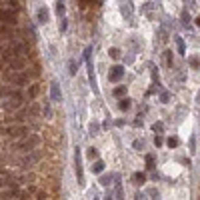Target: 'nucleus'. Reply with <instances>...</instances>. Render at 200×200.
Listing matches in <instances>:
<instances>
[{
  "label": "nucleus",
  "mask_w": 200,
  "mask_h": 200,
  "mask_svg": "<svg viewBox=\"0 0 200 200\" xmlns=\"http://www.w3.org/2000/svg\"><path fill=\"white\" fill-rule=\"evenodd\" d=\"M40 144V136L38 134H26V136H22V140H18V142L12 144V150H16V152H32L34 148Z\"/></svg>",
  "instance_id": "obj_1"
},
{
  "label": "nucleus",
  "mask_w": 200,
  "mask_h": 200,
  "mask_svg": "<svg viewBox=\"0 0 200 200\" xmlns=\"http://www.w3.org/2000/svg\"><path fill=\"white\" fill-rule=\"evenodd\" d=\"M2 78H4V82L14 84V86H24L28 82V74H24L22 70H6L2 74Z\"/></svg>",
  "instance_id": "obj_2"
},
{
  "label": "nucleus",
  "mask_w": 200,
  "mask_h": 200,
  "mask_svg": "<svg viewBox=\"0 0 200 200\" xmlns=\"http://www.w3.org/2000/svg\"><path fill=\"white\" fill-rule=\"evenodd\" d=\"M0 106L6 110V112H12V110H18L22 106V96H2V102Z\"/></svg>",
  "instance_id": "obj_3"
},
{
  "label": "nucleus",
  "mask_w": 200,
  "mask_h": 200,
  "mask_svg": "<svg viewBox=\"0 0 200 200\" xmlns=\"http://www.w3.org/2000/svg\"><path fill=\"white\" fill-rule=\"evenodd\" d=\"M6 66H8V70H24L26 68V60L20 56H14L10 60H6Z\"/></svg>",
  "instance_id": "obj_4"
},
{
  "label": "nucleus",
  "mask_w": 200,
  "mask_h": 200,
  "mask_svg": "<svg viewBox=\"0 0 200 200\" xmlns=\"http://www.w3.org/2000/svg\"><path fill=\"white\" fill-rule=\"evenodd\" d=\"M0 22H4V24H16V12L0 8Z\"/></svg>",
  "instance_id": "obj_5"
},
{
  "label": "nucleus",
  "mask_w": 200,
  "mask_h": 200,
  "mask_svg": "<svg viewBox=\"0 0 200 200\" xmlns=\"http://www.w3.org/2000/svg\"><path fill=\"white\" fill-rule=\"evenodd\" d=\"M38 154H26V156H22L20 158V166H24V168H28V166H34V164H36V162H38Z\"/></svg>",
  "instance_id": "obj_6"
},
{
  "label": "nucleus",
  "mask_w": 200,
  "mask_h": 200,
  "mask_svg": "<svg viewBox=\"0 0 200 200\" xmlns=\"http://www.w3.org/2000/svg\"><path fill=\"white\" fill-rule=\"evenodd\" d=\"M2 96H22V92L18 88H12V84H10V86H2L0 88V98Z\"/></svg>",
  "instance_id": "obj_7"
},
{
  "label": "nucleus",
  "mask_w": 200,
  "mask_h": 200,
  "mask_svg": "<svg viewBox=\"0 0 200 200\" xmlns=\"http://www.w3.org/2000/svg\"><path fill=\"white\" fill-rule=\"evenodd\" d=\"M50 100L52 102H60L62 100V92L58 88V82H52V86H50Z\"/></svg>",
  "instance_id": "obj_8"
},
{
  "label": "nucleus",
  "mask_w": 200,
  "mask_h": 200,
  "mask_svg": "<svg viewBox=\"0 0 200 200\" xmlns=\"http://www.w3.org/2000/svg\"><path fill=\"white\" fill-rule=\"evenodd\" d=\"M122 74H124V68L122 66H114V70H112V72H110V80H112V82H116V80H120V76H122Z\"/></svg>",
  "instance_id": "obj_9"
},
{
  "label": "nucleus",
  "mask_w": 200,
  "mask_h": 200,
  "mask_svg": "<svg viewBox=\"0 0 200 200\" xmlns=\"http://www.w3.org/2000/svg\"><path fill=\"white\" fill-rule=\"evenodd\" d=\"M74 160H76V174H78V182H84L82 180V166H80V152H78V148H76V154H74Z\"/></svg>",
  "instance_id": "obj_10"
},
{
  "label": "nucleus",
  "mask_w": 200,
  "mask_h": 200,
  "mask_svg": "<svg viewBox=\"0 0 200 200\" xmlns=\"http://www.w3.org/2000/svg\"><path fill=\"white\" fill-rule=\"evenodd\" d=\"M48 18H50V14H48V10H46V8H38V22L46 24V22H48Z\"/></svg>",
  "instance_id": "obj_11"
},
{
  "label": "nucleus",
  "mask_w": 200,
  "mask_h": 200,
  "mask_svg": "<svg viewBox=\"0 0 200 200\" xmlns=\"http://www.w3.org/2000/svg\"><path fill=\"white\" fill-rule=\"evenodd\" d=\"M64 12H66V4H64V0H58V2H56V14L62 16Z\"/></svg>",
  "instance_id": "obj_12"
},
{
  "label": "nucleus",
  "mask_w": 200,
  "mask_h": 200,
  "mask_svg": "<svg viewBox=\"0 0 200 200\" xmlns=\"http://www.w3.org/2000/svg\"><path fill=\"white\" fill-rule=\"evenodd\" d=\"M42 110H44V114H46V118H52V106H50V102H48V100H44Z\"/></svg>",
  "instance_id": "obj_13"
},
{
  "label": "nucleus",
  "mask_w": 200,
  "mask_h": 200,
  "mask_svg": "<svg viewBox=\"0 0 200 200\" xmlns=\"http://www.w3.org/2000/svg\"><path fill=\"white\" fill-rule=\"evenodd\" d=\"M134 182H136V184H144V182H146V174H144V172H136V174H134Z\"/></svg>",
  "instance_id": "obj_14"
},
{
  "label": "nucleus",
  "mask_w": 200,
  "mask_h": 200,
  "mask_svg": "<svg viewBox=\"0 0 200 200\" xmlns=\"http://www.w3.org/2000/svg\"><path fill=\"white\" fill-rule=\"evenodd\" d=\"M118 108H120V110H128V108H130V100L122 98V100L118 102Z\"/></svg>",
  "instance_id": "obj_15"
},
{
  "label": "nucleus",
  "mask_w": 200,
  "mask_h": 200,
  "mask_svg": "<svg viewBox=\"0 0 200 200\" xmlns=\"http://www.w3.org/2000/svg\"><path fill=\"white\" fill-rule=\"evenodd\" d=\"M76 70H78V68H76V62L70 60V62H68V72H70V76H74V74H76Z\"/></svg>",
  "instance_id": "obj_16"
},
{
  "label": "nucleus",
  "mask_w": 200,
  "mask_h": 200,
  "mask_svg": "<svg viewBox=\"0 0 200 200\" xmlns=\"http://www.w3.org/2000/svg\"><path fill=\"white\" fill-rule=\"evenodd\" d=\"M28 96H30V98H36V96H38V86H36V84H32V86H30Z\"/></svg>",
  "instance_id": "obj_17"
},
{
  "label": "nucleus",
  "mask_w": 200,
  "mask_h": 200,
  "mask_svg": "<svg viewBox=\"0 0 200 200\" xmlns=\"http://www.w3.org/2000/svg\"><path fill=\"white\" fill-rule=\"evenodd\" d=\"M120 10H122V14H126V16H130V2L126 0L122 6H120Z\"/></svg>",
  "instance_id": "obj_18"
},
{
  "label": "nucleus",
  "mask_w": 200,
  "mask_h": 200,
  "mask_svg": "<svg viewBox=\"0 0 200 200\" xmlns=\"http://www.w3.org/2000/svg\"><path fill=\"white\" fill-rule=\"evenodd\" d=\"M92 170H94V172H102V170H104V162L98 160V162L94 164V168H92Z\"/></svg>",
  "instance_id": "obj_19"
},
{
  "label": "nucleus",
  "mask_w": 200,
  "mask_h": 200,
  "mask_svg": "<svg viewBox=\"0 0 200 200\" xmlns=\"http://www.w3.org/2000/svg\"><path fill=\"white\" fill-rule=\"evenodd\" d=\"M190 152L192 154L196 152V136H192V138H190Z\"/></svg>",
  "instance_id": "obj_20"
},
{
  "label": "nucleus",
  "mask_w": 200,
  "mask_h": 200,
  "mask_svg": "<svg viewBox=\"0 0 200 200\" xmlns=\"http://www.w3.org/2000/svg\"><path fill=\"white\" fill-rule=\"evenodd\" d=\"M86 156H88V158H90V160H92V158H96V156H98V152H96L94 148H90V150L86 152Z\"/></svg>",
  "instance_id": "obj_21"
},
{
  "label": "nucleus",
  "mask_w": 200,
  "mask_h": 200,
  "mask_svg": "<svg viewBox=\"0 0 200 200\" xmlns=\"http://www.w3.org/2000/svg\"><path fill=\"white\" fill-rule=\"evenodd\" d=\"M176 44H178V52H180V54H184V42H182L180 38H176Z\"/></svg>",
  "instance_id": "obj_22"
},
{
  "label": "nucleus",
  "mask_w": 200,
  "mask_h": 200,
  "mask_svg": "<svg viewBox=\"0 0 200 200\" xmlns=\"http://www.w3.org/2000/svg\"><path fill=\"white\" fill-rule=\"evenodd\" d=\"M110 182H112V180H110V176H102V178H100V184H102V186H108Z\"/></svg>",
  "instance_id": "obj_23"
},
{
  "label": "nucleus",
  "mask_w": 200,
  "mask_h": 200,
  "mask_svg": "<svg viewBox=\"0 0 200 200\" xmlns=\"http://www.w3.org/2000/svg\"><path fill=\"white\" fill-rule=\"evenodd\" d=\"M110 56H112V58H118L120 56V50H118V48H110Z\"/></svg>",
  "instance_id": "obj_24"
},
{
  "label": "nucleus",
  "mask_w": 200,
  "mask_h": 200,
  "mask_svg": "<svg viewBox=\"0 0 200 200\" xmlns=\"http://www.w3.org/2000/svg\"><path fill=\"white\" fill-rule=\"evenodd\" d=\"M134 148H136V150H142L144 142H142V140H134Z\"/></svg>",
  "instance_id": "obj_25"
},
{
  "label": "nucleus",
  "mask_w": 200,
  "mask_h": 200,
  "mask_svg": "<svg viewBox=\"0 0 200 200\" xmlns=\"http://www.w3.org/2000/svg\"><path fill=\"white\" fill-rule=\"evenodd\" d=\"M124 92H126V88H124V86H118V88L114 90V94H116V96H122Z\"/></svg>",
  "instance_id": "obj_26"
},
{
  "label": "nucleus",
  "mask_w": 200,
  "mask_h": 200,
  "mask_svg": "<svg viewBox=\"0 0 200 200\" xmlns=\"http://www.w3.org/2000/svg\"><path fill=\"white\" fill-rule=\"evenodd\" d=\"M146 162H148V168H152V166H154V158L150 156V154L146 156Z\"/></svg>",
  "instance_id": "obj_27"
},
{
  "label": "nucleus",
  "mask_w": 200,
  "mask_h": 200,
  "mask_svg": "<svg viewBox=\"0 0 200 200\" xmlns=\"http://www.w3.org/2000/svg\"><path fill=\"white\" fill-rule=\"evenodd\" d=\"M176 144H178V140H176V138H168V146H170V148H174Z\"/></svg>",
  "instance_id": "obj_28"
},
{
  "label": "nucleus",
  "mask_w": 200,
  "mask_h": 200,
  "mask_svg": "<svg viewBox=\"0 0 200 200\" xmlns=\"http://www.w3.org/2000/svg\"><path fill=\"white\" fill-rule=\"evenodd\" d=\"M166 60H168V66L172 68V52H170V50L166 52Z\"/></svg>",
  "instance_id": "obj_29"
},
{
  "label": "nucleus",
  "mask_w": 200,
  "mask_h": 200,
  "mask_svg": "<svg viewBox=\"0 0 200 200\" xmlns=\"http://www.w3.org/2000/svg\"><path fill=\"white\" fill-rule=\"evenodd\" d=\"M152 128H154V132H156V130H158V132H160V130H162V122H156V124H154V126H152Z\"/></svg>",
  "instance_id": "obj_30"
},
{
  "label": "nucleus",
  "mask_w": 200,
  "mask_h": 200,
  "mask_svg": "<svg viewBox=\"0 0 200 200\" xmlns=\"http://www.w3.org/2000/svg\"><path fill=\"white\" fill-rule=\"evenodd\" d=\"M154 144H156V146H160V144H162V138H160V136H156V138H154Z\"/></svg>",
  "instance_id": "obj_31"
},
{
  "label": "nucleus",
  "mask_w": 200,
  "mask_h": 200,
  "mask_svg": "<svg viewBox=\"0 0 200 200\" xmlns=\"http://www.w3.org/2000/svg\"><path fill=\"white\" fill-rule=\"evenodd\" d=\"M66 26H68V24H66V20H62V24H60V30H62V32L66 30Z\"/></svg>",
  "instance_id": "obj_32"
},
{
  "label": "nucleus",
  "mask_w": 200,
  "mask_h": 200,
  "mask_svg": "<svg viewBox=\"0 0 200 200\" xmlns=\"http://www.w3.org/2000/svg\"><path fill=\"white\" fill-rule=\"evenodd\" d=\"M196 26H200V16H198V18H196Z\"/></svg>",
  "instance_id": "obj_33"
},
{
  "label": "nucleus",
  "mask_w": 200,
  "mask_h": 200,
  "mask_svg": "<svg viewBox=\"0 0 200 200\" xmlns=\"http://www.w3.org/2000/svg\"><path fill=\"white\" fill-rule=\"evenodd\" d=\"M198 102H200V92H198Z\"/></svg>",
  "instance_id": "obj_34"
}]
</instances>
